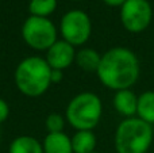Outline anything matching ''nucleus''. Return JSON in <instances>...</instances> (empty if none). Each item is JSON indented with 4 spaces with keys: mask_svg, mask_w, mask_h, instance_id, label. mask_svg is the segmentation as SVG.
<instances>
[{
    "mask_svg": "<svg viewBox=\"0 0 154 153\" xmlns=\"http://www.w3.org/2000/svg\"><path fill=\"white\" fill-rule=\"evenodd\" d=\"M43 153H73L72 138L64 132L48 133L42 141Z\"/></svg>",
    "mask_w": 154,
    "mask_h": 153,
    "instance_id": "nucleus-10",
    "label": "nucleus"
},
{
    "mask_svg": "<svg viewBox=\"0 0 154 153\" xmlns=\"http://www.w3.org/2000/svg\"><path fill=\"white\" fill-rule=\"evenodd\" d=\"M51 84H58L64 80V70L51 69Z\"/></svg>",
    "mask_w": 154,
    "mask_h": 153,
    "instance_id": "nucleus-18",
    "label": "nucleus"
},
{
    "mask_svg": "<svg viewBox=\"0 0 154 153\" xmlns=\"http://www.w3.org/2000/svg\"><path fill=\"white\" fill-rule=\"evenodd\" d=\"M65 117L58 113H51L48 115L45 121V126L48 133H61L65 127Z\"/></svg>",
    "mask_w": 154,
    "mask_h": 153,
    "instance_id": "nucleus-16",
    "label": "nucleus"
},
{
    "mask_svg": "<svg viewBox=\"0 0 154 153\" xmlns=\"http://www.w3.org/2000/svg\"><path fill=\"white\" fill-rule=\"evenodd\" d=\"M96 75L100 83L108 89H128L138 81L141 75L139 60L133 50L115 46L101 54Z\"/></svg>",
    "mask_w": 154,
    "mask_h": 153,
    "instance_id": "nucleus-1",
    "label": "nucleus"
},
{
    "mask_svg": "<svg viewBox=\"0 0 154 153\" xmlns=\"http://www.w3.org/2000/svg\"><path fill=\"white\" fill-rule=\"evenodd\" d=\"M8 153H43L42 142L31 136H19L11 141Z\"/></svg>",
    "mask_w": 154,
    "mask_h": 153,
    "instance_id": "nucleus-13",
    "label": "nucleus"
},
{
    "mask_svg": "<svg viewBox=\"0 0 154 153\" xmlns=\"http://www.w3.org/2000/svg\"><path fill=\"white\" fill-rule=\"evenodd\" d=\"M137 103H138V96L131 91V88L115 91L112 105L116 113L122 117L133 118L134 115H137Z\"/></svg>",
    "mask_w": 154,
    "mask_h": 153,
    "instance_id": "nucleus-9",
    "label": "nucleus"
},
{
    "mask_svg": "<svg viewBox=\"0 0 154 153\" xmlns=\"http://www.w3.org/2000/svg\"><path fill=\"white\" fill-rule=\"evenodd\" d=\"M10 117V105L0 98V123L5 122Z\"/></svg>",
    "mask_w": 154,
    "mask_h": 153,
    "instance_id": "nucleus-17",
    "label": "nucleus"
},
{
    "mask_svg": "<svg viewBox=\"0 0 154 153\" xmlns=\"http://www.w3.org/2000/svg\"><path fill=\"white\" fill-rule=\"evenodd\" d=\"M51 68L45 58L30 56L18 64L14 73V81L20 94L29 98L43 95L51 86Z\"/></svg>",
    "mask_w": 154,
    "mask_h": 153,
    "instance_id": "nucleus-2",
    "label": "nucleus"
},
{
    "mask_svg": "<svg viewBox=\"0 0 154 153\" xmlns=\"http://www.w3.org/2000/svg\"><path fill=\"white\" fill-rule=\"evenodd\" d=\"M57 0H30L29 12L32 16L49 18L57 10Z\"/></svg>",
    "mask_w": 154,
    "mask_h": 153,
    "instance_id": "nucleus-15",
    "label": "nucleus"
},
{
    "mask_svg": "<svg viewBox=\"0 0 154 153\" xmlns=\"http://www.w3.org/2000/svg\"><path fill=\"white\" fill-rule=\"evenodd\" d=\"M153 126L138 117L126 118L118 125L114 136L116 153H147L153 144Z\"/></svg>",
    "mask_w": 154,
    "mask_h": 153,
    "instance_id": "nucleus-3",
    "label": "nucleus"
},
{
    "mask_svg": "<svg viewBox=\"0 0 154 153\" xmlns=\"http://www.w3.org/2000/svg\"><path fill=\"white\" fill-rule=\"evenodd\" d=\"M101 54L97 50L92 48H82L79 52H76L75 62L80 69L85 72H96L100 65Z\"/></svg>",
    "mask_w": 154,
    "mask_h": 153,
    "instance_id": "nucleus-12",
    "label": "nucleus"
},
{
    "mask_svg": "<svg viewBox=\"0 0 154 153\" xmlns=\"http://www.w3.org/2000/svg\"><path fill=\"white\" fill-rule=\"evenodd\" d=\"M73 153H92L96 149L97 138L93 130H77L72 136Z\"/></svg>",
    "mask_w": 154,
    "mask_h": 153,
    "instance_id": "nucleus-11",
    "label": "nucleus"
},
{
    "mask_svg": "<svg viewBox=\"0 0 154 153\" xmlns=\"http://www.w3.org/2000/svg\"><path fill=\"white\" fill-rule=\"evenodd\" d=\"M92 153H99V152H96V151H95V152H92Z\"/></svg>",
    "mask_w": 154,
    "mask_h": 153,
    "instance_id": "nucleus-21",
    "label": "nucleus"
},
{
    "mask_svg": "<svg viewBox=\"0 0 154 153\" xmlns=\"http://www.w3.org/2000/svg\"><path fill=\"white\" fill-rule=\"evenodd\" d=\"M72 2H82V0H72Z\"/></svg>",
    "mask_w": 154,
    "mask_h": 153,
    "instance_id": "nucleus-20",
    "label": "nucleus"
},
{
    "mask_svg": "<svg viewBox=\"0 0 154 153\" xmlns=\"http://www.w3.org/2000/svg\"><path fill=\"white\" fill-rule=\"evenodd\" d=\"M104 4H107L108 7H122L126 3V0H103Z\"/></svg>",
    "mask_w": 154,
    "mask_h": 153,
    "instance_id": "nucleus-19",
    "label": "nucleus"
},
{
    "mask_svg": "<svg viewBox=\"0 0 154 153\" xmlns=\"http://www.w3.org/2000/svg\"><path fill=\"white\" fill-rule=\"evenodd\" d=\"M103 115V103L95 92H80L70 99L65 119L76 130H93Z\"/></svg>",
    "mask_w": 154,
    "mask_h": 153,
    "instance_id": "nucleus-4",
    "label": "nucleus"
},
{
    "mask_svg": "<svg viewBox=\"0 0 154 153\" xmlns=\"http://www.w3.org/2000/svg\"><path fill=\"white\" fill-rule=\"evenodd\" d=\"M60 34L62 39L72 46H82L92 34V20L85 11L69 10L60 22Z\"/></svg>",
    "mask_w": 154,
    "mask_h": 153,
    "instance_id": "nucleus-6",
    "label": "nucleus"
},
{
    "mask_svg": "<svg viewBox=\"0 0 154 153\" xmlns=\"http://www.w3.org/2000/svg\"><path fill=\"white\" fill-rule=\"evenodd\" d=\"M0 136H2V134H0Z\"/></svg>",
    "mask_w": 154,
    "mask_h": 153,
    "instance_id": "nucleus-22",
    "label": "nucleus"
},
{
    "mask_svg": "<svg viewBox=\"0 0 154 153\" xmlns=\"http://www.w3.org/2000/svg\"><path fill=\"white\" fill-rule=\"evenodd\" d=\"M137 117L149 125H154V91H145L138 95Z\"/></svg>",
    "mask_w": 154,
    "mask_h": 153,
    "instance_id": "nucleus-14",
    "label": "nucleus"
},
{
    "mask_svg": "<svg viewBox=\"0 0 154 153\" xmlns=\"http://www.w3.org/2000/svg\"><path fill=\"white\" fill-rule=\"evenodd\" d=\"M119 18L122 26L133 34H139L150 26L153 8L149 0H126L120 7Z\"/></svg>",
    "mask_w": 154,
    "mask_h": 153,
    "instance_id": "nucleus-7",
    "label": "nucleus"
},
{
    "mask_svg": "<svg viewBox=\"0 0 154 153\" xmlns=\"http://www.w3.org/2000/svg\"><path fill=\"white\" fill-rule=\"evenodd\" d=\"M46 62L51 69L65 70L75 62L76 48L64 39H58L46 50Z\"/></svg>",
    "mask_w": 154,
    "mask_h": 153,
    "instance_id": "nucleus-8",
    "label": "nucleus"
},
{
    "mask_svg": "<svg viewBox=\"0 0 154 153\" xmlns=\"http://www.w3.org/2000/svg\"><path fill=\"white\" fill-rule=\"evenodd\" d=\"M22 38L32 50L46 52L58 41V30L49 18L30 15L22 24Z\"/></svg>",
    "mask_w": 154,
    "mask_h": 153,
    "instance_id": "nucleus-5",
    "label": "nucleus"
}]
</instances>
